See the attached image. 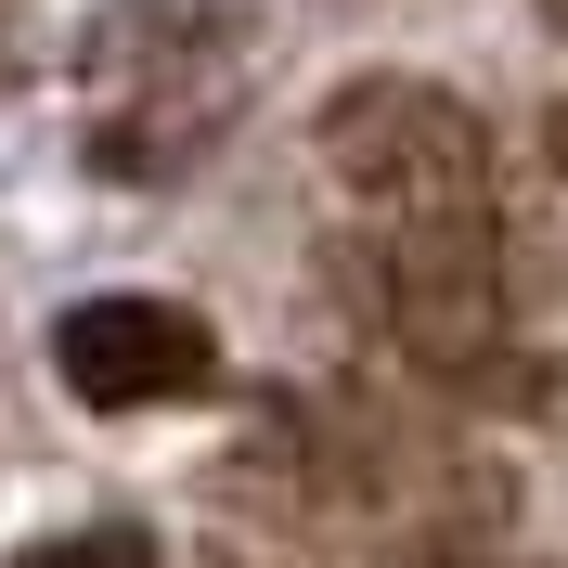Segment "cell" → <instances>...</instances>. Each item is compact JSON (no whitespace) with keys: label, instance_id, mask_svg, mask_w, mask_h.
<instances>
[{"label":"cell","instance_id":"4","mask_svg":"<svg viewBox=\"0 0 568 568\" xmlns=\"http://www.w3.org/2000/svg\"><path fill=\"white\" fill-rule=\"evenodd\" d=\"M233 27H246V0H104V13L78 27V65L91 78H181Z\"/></svg>","mask_w":568,"mask_h":568},{"label":"cell","instance_id":"6","mask_svg":"<svg viewBox=\"0 0 568 568\" xmlns=\"http://www.w3.org/2000/svg\"><path fill=\"white\" fill-rule=\"evenodd\" d=\"M426 568H530V556H478V542H426Z\"/></svg>","mask_w":568,"mask_h":568},{"label":"cell","instance_id":"2","mask_svg":"<svg viewBox=\"0 0 568 568\" xmlns=\"http://www.w3.org/2000/svg\"><path fill=\"white\" fill-rule=\"evenodd\" d=\"M336 194H362L375 220H465L504 194V155H491V116L439 91V78H349L336 104L311 116Z\"/></svg>","mask_w":568,"mask_h":568},{"label":"cell","instance_id":"5","mask_svg":"<svg viewBox=\"0 0 568 568\" xmlns=\"http://www.w3.org/2000/svg\"><path fill=\"white\" fill-rule=\"evenodd\" d=\"M13 568H169L142 530H52V542H27Z\"/></svg>","mask_w":568,"mask_h":568},{"label":"cell","instance_id":"7","mask_svg":"<svg viewBox=\"0 0 568 568\" xmlns=\"http://www.w3.org/2000/svg\"><path fill=\"white\" fill-rule=\"evenodd\" d=\"M220 568H258V556H220Z\"/></svg>","mask_w":568,"mask_h":568},{"label":"cell","instance_id":"3","mask_svg":"<svg viewBox=\"0 0 568 568\" xmlns=\"http://www.w3.org/2000/svg\"><path fill=\"white\" fill-rule=\"evenodd\" d=\"M52 375H65L91 414H155V400L220 388V336H207V311H181V297H78V311L52 323Z\"/></svg>","mask_w":568,"mask_h":568},{"label":"cell","instance_id":"1","mask_svg":"<svg viewBox=\"0 0 568 568\" xmlns=\"http://www.w3.org/2000/svg\"><path fill=\"white\" fill-rule=\"evenodd\" d=\"M336 272H349V297L375 311V336H388L414 375L478 388V400L504 388L517 414H542V400H556V362L504 336L517 284H504V220H491V207H465V220H388V233H375V246H349Z\"/></svg>","mask_w":568,"mask_h":568}]
</instances>
